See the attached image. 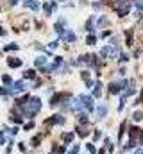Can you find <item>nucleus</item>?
Returning <instances> with one entry per match:
<instances>
[{
    "label": "nucleus",
    "instance_id": "27",
    "mask_svg": "<svg viewBox=\"0 0 143 154\" xmlns=\"http://www.w3.org/2000/svg\"><path fill=\"white\" fill-rule=\"evenodd\" d=\"M2 81H4V84H11V77L9 75H2Z\"/></svg>",
    "mask_w": 143,
    "mask_h": 154
},
{
    "label": "nucleus",
    "instance_id": "7",
    "mask_svg": "<svg viewBox=\"0 0 143 154\" xmlns=\"http://www.w3.org/2000/svg\"><path fill=\"white\" fill-rule=\"evenodd\" d=\"M65 97H68V93H56V95L50 99V106H57V104H59V100H61V99H65Z\"/></svg>",
    "mask_w": 143,
    "mask_h": 154
},
{
    "label": "nucleus",
    "instance_id": "5",
    "mask_svg": "<svg viewBox=\"0 0 143 154\" xmlns=\"http://www.w3.org/2000/svg\"><path fill=\"white\" fill-rule=\"evenodd\" d=\"M56 7H57V4H56V2H45V14H47V16H50V14L56 11Z\"/></svg>",
    "mask_w": 143,
    "mask_h": 154
},
{
    "label": "nucleus",
    "instance_id": "35",
    "mask_svg": "<svg viewBox=\"0 0 143 154\" xmlns=\"http://www.w3.org/2000/svg\"><path fill=\"white\" fill-rule=\"evenodd\" d=\"M18 4V0H9V5H16Z\"/></svg>",
    "mask_w": 143,
    "mask_h": 154
},
{
    "label": "nucleus",
    "instance_id": "18",
    "mask_svg": "<svg viewBox=\"0 0 143 154\" xmlns=\"http://www.w3.org/2000/svg\"><path fill=\"white\" fill-rule=\"evenodd\" d=\"M93 93H95V97H100V82H97V84H95Z\"/></svg>",
    "mask_w": 143,
    "mask_h": 154
},
{
    "label": "nucleus",
    "instance_id": "22",
    "mask_svg": "<svg viewBox=\"0 0 143 154\" xmlns=\"http://www.w3.org/2000/svg\"><path fill=\"white\" fill-rule=\"evenodd\" d=\"M132 118H134V120H141L143 118V111H136V113L132 115Z\"/></svg>",
    "mask_w": 143,
    "mask_h": 154
},
{
    "label": "nucleus",
    "instance_id": "11",
    "mask_svg": "<svg viewBox=\"0 0 143 154\" xmlns=\"http://www.w3.org/2000/svg\"><path fill=\"white\" fill-rule=\"evenodd\" d=\"M23 5H27V7L34 9V11H38V9H39V4H38L36 0H27V2H23Z\"/></svg>",
    "mask_w": 143,
    "mask_h": 154
},
{
    "label": "nucleus",
    "instance_id": "31",
    "mask_svg": "<svg viewBox=\"0 0 143 154\" xmlns=\"http://www.w3.org/2000/svg\"><path fill=\"white\" fill-rule=\"evenodd\" d=\"M127 59H129V56H127V54H122V56H120V61H127Z\"/></svg>",
    "mask_w": 143,
    "mask_h": 154
},
{
    "label": "nucleus",
    "instance_id": "13",
    "mask_svg": "<svg viewBox=\"0 0 143 154\" xmlns=\"http://www.w3.org/2000/svg\"><path fill=\"white\" fill-rule=\"evenodd\" d=\"M125 36H127V45L132 47V31H125Z\"/></svg>",
    "mask_w": 143,
    "mask_h": 154
},
{
    "label": "nucleus",
    "instance_id": "25",
    "mask_svg": "<svg viewBox=\"0 0 143 154\" xmlns=\"http://www.w3.org/2000/svg\"><path fill=\"white\" fill-rule=\"evenodd\" d=\"M68 154H79V145H73L70 151H68Z\"/></svg>",
    "mask_w": 143,
    "mask_h": 154
},
{
    "label": "nucleus",
    "instance_id": "39",
    "mask_svg": "<svg viewBox=\"0 0 143 154\" xmlns=\"http://www.w3.org/2000/svg\"><path fill=\"white\" fill-rule=\"evenodd\" d=\"M61 2H63V0H61Z\"/></svg>",
    "mask_w": 143,
    "mask_h": 154
},
{
    "label": "nucleus",
    "instance_id": "20",
    "mask_svg": "<svg viewBox=\"0 0 143 154\" xmlns=\"http://www.w3.org/2000/svg\"><path fill=\"white\" fill-rule=\"evenodd\" d=\"M56 32H59V34H63V20H61L59 23H56Z\"/></svg>",
    "mask_w": 143,
    "mask_h": 154
},
{
    "label": "nucleus",
    "instance_id": "38",
    "mask_svg": "<svg viewBox=\"0 0 143 154\" xmlns=\"http://www.w3.org/2000/svg\"><path fill=\"white\" fill-rule=\"evenodd\" d=\"M99 154H104V151H100V152H99Z\"/></svg>",
    "mask_w": 143,
    "mask_h": 154
},
{
    "label": "nucleus",
    "instance_id": "8",
    "mask_svg": "<svg viewBox=\"0 0 143 154\" xmlns=\"http://www.w3.org/2000/svg\"><path fill=\"white\" fill-rule=\"evenodd\" d=\"M63 122H65V116H61V115H54L52 118L47 120L48 125H50V124H52V125H54V124H63Z\"/></svg>",
    "mask_w": 143,
    "mask_h": 154
},
{
    "label": "nucleus",
    "instance_id": "9",
    "mask_svg": "<svg viewBox=\"0 0 143 154\" xmlns=\"http://www.w3.org/2000/svg\"><path fill=\"white\" fill-rule=\"evenodd\" d=\"M7 65H9L11 68H18V66H22V59H18V57H9V59H7Z\"/></svg>",
    "mask_w": 143,
    "mask_h": 154
},
{
    "label": "nucleus",
    "instance_id": "17",
    "mask_svg": "<svg viewBox=\"0 0 143 154\" xmlns=\"http://www.w3.org/2000/svg\"><path fill=\"white\" fill-rule=\"evenodd\" d=\"M63 140H65V142H72V140H73V133H65V134H63Z\"/></svg>",
    "mask_w": 143,
    "mask_h": 154
},
{
    "label": "nucleus",
    "instance_id": "1",
    "mask_svg": "<svg viewBox=\"0 0 143 154\" xmlns=\"http://www.w3.org/2000/svg\"><path fill=\"white\" fill-rule=\"evenodd\" d=\"M41 109V100L39 99H29V102L23 106V113H27L29 116H32V115H36L38 111Z\"/></svg>",
    "mask_w": 143,
    "mask_h": 154
},
{
    "label": "nucleus",
    "instance_id": "33",
    "mask_svg": "<svg viewBox=\"0 0 143 154\" xmlns=\"http://www.w3.org/2000/svg\"><path fill=\"white\" fill-rule=\"evenodd\" d=\"M81 77H82V79H86V81H88V72H81Z\"/></svg>",
    "mask_w": 143,
    "mask_h": 154
},
{
    "label": "nucleus",
    "instance_id": "4",
    "mask_svg": "<svg viewBox=\"0 0 143 154\" xmlns=\"http://www.w3.org/2000/svg\"><path fill=\"white\" fill-rule=\"evenodd\" d=\"M116 54H118L116 48H111V47H104V48L100 50V56H102V57H107V56H109V57H116Z\"/></svg>",
    "mask_w": 143,
    "mask_h": 154
},
{
    "label": "nucleus",
    "instance_id": "3",
    "mask_svg": "<svg viewBox=\"0 0 143 154\" xmlns=\"http://www.w3.org/2000/svg\"><path fill=\"white\" fill-rule=\"evenodd\" d=\"M81 102H82V106L88 109V111H93L95 109V106H93V100H91V97H88V95H81V99H79Z\"/></svg>",
    "mask_w": 143,
    "mask_h": 154
},
{
    "label": "nucleus",
    "instance_id": "26",
    "mask_svg": "<svg viewBox=\"0 0 143 154\" xmlns=\"http://www.w3.org/2000/svg\"><path fill=\"white\" fill-rule=\"evenodd\" d=\"M107 22H109L107 18H100V20H99V27H104V25H107Z\"/></svg>",
    "mask_w": 143,
    "mask_h": 154
},
{
    "label": "nucleus",
    "instance_id": "14",
    "mask_svg": "<svg viewBox=\"0 0 143 154\" xmlns=\"http://www.w3.org/2000/svg\"><path fill=\"white\" fill-rule=\"evenodd\" d=\"M45 63H47V57H38V59L34 61V65H36V66H43Z\"/></svg>",
    "mask_w": 143,
    "mask_h": 154
},
{
    "label": "nucleus",
    "instance_id": "19",
    "mask_svg": "<svg viewBox=\"0 0 143 154\" xmlns=\"http://www.w3.org/2000/svg\"><path fill=\"white\" fill-rule=\"evenodd\" d=\"M86 31H90V32L93 31V18H90V20H88V23H86Z\"/></svg>",
    "mask_w": 143,
    "mask_h": 154
},
{
    "label": "nucleus",
    "instance_id": "2",
    "mask_svg": "<svg viewBox=\"0 0 143 154\" xmlns=\"http://www.w3.org/2000/svg\"><path fill=\"white\" fill-rule=\"evenodd\" d=\"M113 7L116 9V13H118L120 16H125V14L129 13V9H131V4H129L127 0H114V2H113Z\"/></svg>",
    "mask_w": 143,
    "mask_h": 154
},
{
    "label": "nucleus",
    "instance_id": "34",
    "mask_svg": "<svg viewBox=\"0 0 143 154\" xmlns=\"http://www.w3.org/2000/svg\"><path fill=\"white\" fill-rule=\"evenodd\" d=\"M32 143H34V147H38V143H39V138H32Z\"/></svg>",
    "mask_w": 143,
    "mask_h": 154
},
{
    "label": "nucleus",
    "instance_id": "28",
    "mask_svg": "<svg viewBox=\"0 0 143 154\" xmlns=\"http://www.w3.org/2000/svg\"><path fill=\"white\" fill-rule=\"evenodd\" d=\"M79 120H81L82 124H86V122H88V118H86V115H84V113H79Z\"/></svg>",
    "mask_w": 143,
    "mask_h": 154
},
{
    "label": "nucleus",
    "instance_id": "23",
    "mask_svg": "<svg viewBox=\"0 0 143 154\" xmlns=\"http://www.w3.org/2000/svg\"><path fill=\"white\" fill-rule=\"evenodd\" d=\"M134 5H136L140 11H143V0H134Z\"/></svg>",
    "mask_w": 143,
    "mask_h": 154
},
{
    "label": "nucleus",
    "instance_id": "21",
    "mask_svg": "<svg viewBox=\"0 0 143 154\" xmlns=\"http://www.w3.org/2000/svg\"><path fill=\"white\" fill-rule=\"evenodd\" d=\"M5 50H18V45H16V43H9V45L5 47Z\"/></svg>",
    "mask_w": 143,
    "mask_h": 154
},
{
    "label": "nucleus",
    "instance_id": "37",
    "mask_svg": "<svg viewBox=\"0 0 143 154\" xmlns=\"http://www.w3.org/2000/svg\"><path fill=\"white\" fill-rule=\"evenodd\" d=\"M136 154H143V151H141V149H140V151H136Z\"/></svg>",
    "mask_w": 143,
    "mask_h": 154
},
{
    "label": "nucleus",
    "instance_id": "32",
    "mask_svg": "<svg viewBox=\"0 0 143 154\" xmlns=\"http://www.w3.org/2000/svg\"><path fill=\"white\" fill-rule=\"evenodd\" d=\"M32 125H34V124H32V122H29V124H25V125H23V129H32Z\"/></svg>",
    "mask_w": 143,
    "mask_h": 154
},
{
    "label": "nucleus",
    "instance_id": "36",
    "mask_svg": "<svg viewBox=\"0 0 143 154\" xmlns=\"http://www.w3.org/2000/svg\"><path fill=\"white\" fill-rule=\"evenodd\" d=\"M7 93V90H4V88H0V95H5Z\"/></svg>",
    "mask_w": 143,
    "mask_h": 154
},
{
    "label": "nucleus",
    "instance_id": "24",
    "mask_svg": "<svg viewBox=\"0 0 143 154\" xmlns=\"http://www.w3.org/2000/svg\"><path fill=\"white\" fill-rule=\"evenodd\" d=\"M34 75H36L34 70H27V72H25V77H27V79H32Z\"/></svg>",
    "mask_w": 143,
    "mask_h": 154
},
{
    "label": "nucleus",
    "instance_id": "6",
    "mask_svg": "<svg viewBox=\"0 0 143 154\" xmlns=\"http://www.w3.org/2000/svg\"><path fill=\"white\" fill-rule=\"evenodd\" d=\"M127 82L123 81V82H113V84H109V93H118L120 91V88H123Z\"/></svg>",
    "mask_w": 143,
    "mask_h": 154
},
{
    "label": "nucleus",
    "instance_id": "29",
    "mask_svg": "<svg viewBox=\"0 0 143 154\" xmlns=\"http://www.w3.org/2000/svg\"><path fill=\"white\" fill-rule=\"evenodd\" d=\"M65 152V147H56L54 149V154H63Z\"/></svg>",
    "mask_w": 143,
    "mask_h": 154
},
{
    "label": "nucleus",
    "instance_id": "30",
    "mask_svg": "<svg viewBox=\"0 0 143 154\" xmlns=\"http://www.w3.org/2000/svg\"><path fill=\"white\" fill-rule=\"evenodd\" d=\"M86 147H88V151H90L91 154H95V145H91V143H88Z\"/></svg>",
    "mask_w": 143,
    "mask_h": 154
},
{
    "label": "nucleus",
    "instance_id": "10",
    "mask_svg": "<svg viewBox=\"0 0 143 154\" xmlns=\"http://www.w3.org/2000/svg\"><path fill=\"white\" fill-rule=\"evenodd\" d=\"M25 88H27V84H25L23 81H18V82H16V84L13 86V90H11V93H16V91H23Z\"/></svg>",
    "mask_w": 143,
    "mask_h": 154
},
{
    "label": "nucleus",
    "instance_id": "12",
    "mask_svg": "<svg viewBox=\"0 0 143 154\" xmlns=\"http://www.w3.org/2000/svg\"><path fill=\"white\" fill-rule=\"evenodd\" d=\"M106 106H100V108H97V118H102V116L106 115Z\"/></svg>",
    "mask_w": 143,
    "mask_h": 154
},
{
    "label": "nucleus",
    "instance_id": "15",
    "mask_svg": "<svg viewBox=\"0 0 143 154\" xmlns=\"http://www.w3.org/2000/svg\"><path fill=\"white\" fill-rule=\"evenodd\" d=\"M63 38H65V41H75V34L73 32H66Z\"/></svg>",
    "mask_w": 143,
    "mask_h": 154
},
{
    "label": "nucleus",
    "instance_id": "16",
    "mask_svg": "<svg viewBox=\"0 0 143 154\" xmlns=\"http://www.w3.org/2000/svg\"><path fill=\"white\" fill-rule=\"evenodd\" d=\"M86 43H88V45H95V43H97V36L90 34V36H88V39H86Z\"/></svg>",
    "mask_w": 143,
    "mask_h": 154
}]
</instances>
